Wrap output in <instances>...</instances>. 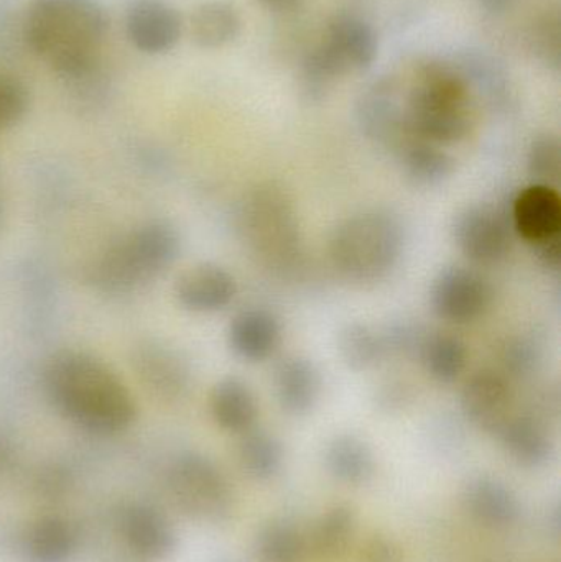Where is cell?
<instances>
[{"mask_svg":"<svg viewBox=\"0 0 561 562\" xmlns=\"http://www.w3.org/2000/svg\"><path fill=\"white\" fill-rule=\"evenodd\" d=\"M111 16L99 0H30L22 20L26 48L66 85L101 65Z\"/></svg>","mask_w":561,"mask_h":562,"instance_id":"1","label":"cell"},{"mask_svg":"<svg viewBox=\"0 0 561 562\" xmlns=\"http://www.w3.org/2000/svg\"><path fill=\"white\" fill-rule=\"evenodd\" d=\"M43 385L55 408L86 431L115 435L134 423V396L117 373L82 350H59L46 362Z\"/></svg>","mask_w":561,"mask_h":562,"instance_id":"2","label":"cell"},{"mask_svg":"<svg viewBox=\"0 0 561 562\" xmlns=\"http://www.w3.org/2000/svg\"><path fill=\"white\" fill-rule=\"evenodd\" d=\"M178 231L167 221H148L109 244L88 269L96 290L122 294L157 279L180 256Z\"/></svg>","mask_w":561,"mask_h":562,"instance_id":"3","label":"cell"},{"mask_svg":"<svg viewBox=\"0 0 561 562\" xmlns=\"http://www.w3.org/2000/svg\"><path fill=\"white\" fill-rule=\"evenodd\" d=\"M405 234L391 211L366 210L338 224L328 240L329 260L351 283L384 280L401 262Z\"/></svg>","mask_w":561,"mask_h":562,"instance_id":"4","label":"cell"},{"mask_svg":"<svg viewBox=\"0 0 561 562\" xmlns=\"http://www.w3.org/2000/svg\"><path fill=\"white\" fill-rule=\"evenodd\" d=\"M240 231L260 266L277 273L295 269L302 236L289 194L276 184H260L244 201Z\"/></svg>","mask_w":561,"mask_h":562,"instance_id":"5","label":"cell"},{"mask_svg":"<svg viewBox=\"0 0 561 562\" xmlns=\"http://www.w3.org/2000/svg\"><path fill=\"white\" fill-rule=\"evenodd\" d=\"M470 101L415 85L405 101V125L411 137L435 145L457 144L471 128Z\"/></svg>","mask_w":561,"mask_h":562,"instance_id":"6","label":"cell"},{"mask_svg":"<svg viewBox=\"0 0 561 562\" xmlns=\"http://www.w3.org/2000/svg\"><path fill=\"white\" fill-rule=\"evenodd\" d=\"M355 115L362 134L375 144L397 150L411 138L405 125L401 86L391 76L375 79L362 89L356 101Z\"/></svg>","mask_w":561,"mask_h":562,"instance_id":"7","label":"cell"},{"mask_svg":"<svg viewBox=\"0 0 561 562\" xmlns=\"http://www.w3.org/2000/svg\"><path fill=\"white\" fill-rule=\"evenodd\" d=\"M453 237L461 254L476 266H496L513 246L506 217L487 204L461 210L455 217Z\"/></svg>","mask_w":561,"mask_h":562,"instance_id":"8","label":"cell"},{"mask_svg":"<svg viewBox=\"0 0 561 562\" xmlns=\"http://www.w3.org/2000/svg\"><path fill=\"white\" fill-rule=\"evenodd\" d=\"M493 291L490 283L464 267H448L438 273L430 290L434 313L453 324H468L486 313Z\"/></svg>","mask_w":561,"mask_h":562,"instance_id":"9","label":"cell"},{"mask_svg":"<svg viewBox=\"0 0 561 562\" xmlns=\"http://www.w3.org/2000/svg\"><path fill=\"white\" fill-rule=\"evenodd\" d=\"M124 32L142 55H167L183 36V19L168 0H131L125 9Z\"/></svg>","mask_w":561,"mask_h":562,"instance_id":"10","label":"cell"},{"mask_svg":"<svg viewBox=\"0 0 561 562\" xmlns=\"http://www.w3.org/2000/svg\"><path fill=\"white\" fill-rule=\"evenodd\" d=\"M132 367L145 390L157 398L178 400L191 385L187 360L158 340H145L132 353Z\"/></svg>","mask_w":561,"mask_h":562,"instance_id":"11","label":"cell"},{"mask_svg":"<svg viewBox=\"0 0 561 562\" xmlns=\"http://www.w3.org/2000/svg\"><path fill=\"white\" fill-rule=\"evenodd\" d=\"M513 390L503 373L484 369L474 373L463 392H461V409L464 416L478 428L487 432H496L510 418Z\"/></svg>","mask_w":561,"mask_h":562,"instance_id":"12","label":"cell"},{"mask_svg":"<svg viewBox=\"0 0 561 562\" xmlns=\"http://www.w3.org/2000/svg\"><path fill=\"white\" fill-rule=\"evenodd\" d=\"M175 487L190 510L216 517L229 508L226 481L207 459L187 456L175 469Z\"/></svg>","mask_w":561,"mask_h":562,"instance_id":"13","label":"cell"},{"mask_svg":"<svg viewBox=\"0 0 561 562\" xmlns=\"http://www.w3.org/2000/svg\"><path fill=\"white\" fill-rule=\"evenodd\" d=\"M175 296L191 313H220L236 300L237 281L224 267L200 263L177 280Z\"/></svg>","mask_w":561,"mask_h":562,"instance_id":"14","label":"cell"},{"mask_svg":"<svg viewBox=\"0 0 561 562\" xmlns=\"http://www.w3.org/2000/svg\"><path fill=\"white\" fill-rule=\"evenodd\" d=\"M280 339V321L263 307L240 311L227 329L229 349L244 362L257 363L269 359L279 349Z\"/></svg>","mask_w":561,"mask_h":562,"instance_id":"15","label":"cell"},{"mask_svg":"<svg viewBox=\"0 0 561 562\" xmlns=\"http://www.w3.org/2000/svg\"><path fill=\"white\" fill-rule=\"evenodd\" d=\"M325 43L348 72L364 71L378 58V33L368 20L356 13L339 12L333 15L326 30Z\"/></svg>","mask_w":561,"mask_h":562,"instance_id":"16","label":"cell"},{"mask_svg":"<svg viewBox=\"0 0 561 562\" xmlns=\"http://www.w3.org/2000/svg\"><path fill=\"white\" fill-rule=\"evenodd\" d=\"M513 223L517 234L529 244L560 236L561 201L556 188L530 184L514 201Z\"/></svg>","mask_w":561,"mask_h":562,"instance_id":"17","label":"cell"},{"mask_svg":"<svg viewBox=\"0 0 561 562\" xmlns=\"http://www.w3.org/2000/svg\"><path fill=\"white\" fill-rule=\"evenodd\" d=\"M273 385L283 412L292 416L308 415L322 393L318 370L299 356L287 357L277 366Z\"/></svg>","mask_w":561,"mask_h":562,"instance_id":"18","label":"cell"},{"mask_svg":"<svg viewBox=\"0 0 561 562\" xmlns=\"http://www.w3.org/2000/svg\"><path fill=\"white\" fill-rule=\"evenodd\" d=\"M451 65L463 76L468 88L476 89L494 108H503L510 101V79L503 63L480 49L458 53Z\"/></svg>","mask_w":561,"mask_h":562,"instance_id":"19","label":"cell"},{"mask_svg":"<svg viewBox=\"0 0 561 562\" xmlns=\"http://www.w3.org/2000/svg\"><path fill=\"white\" fill-rule=\"evenodd\" d=\"M214 422L229 432H247L257 418L253 390L237 376H226L214 385L210 398Z\"/></svg>","mask_w":561,"mask_h":562,"instance_id":"20","label":"cell"},{"mask_svg":"<svg viewBox=\"0 0 561 562\" xmlns=\"http://www.w3.org/2000/svg\"><path fill=\"white\" fill-rule=\"evenodd\" d=\"M191 38L203 49L231 45L243 30L239 10L227 0H207L197 7L190 20Z\"/></svg>","mask_w":561,"mask_h":562,"instance_id":"21","label":"cell"},{"mask_svg":"<svg viewBox=\"0 0 561 562\" xmlns=\"http://www.w3.org/2000/svg\"><path fill=\"white\" fill-rule=\"evenodd\" d=\"M397 154L402 173L415 187H438L453 175V157L440 145L411 137L397 148Z\"/></svg>","mask_w":561,"mask_h":562,"instance_id":"22","label":"cell"},{"mask_svg":"<svg viewBox=\"0 0 561 562\" xmlns=\"http://www.w3.org/2000/svg\"><path fill=\"white\" fill-rule=\"evenodd\" d=\"M504 448L519 464L536 468L552 454V442L543 426L529 416L509 418L497 431Z\"/></svg>","mask_w":561,"mask_h":562,"instance_id":"23","label":"cell"},{"mask_svg":"<svg viewBox=\"0 0 561 562\" xmlns=\"http://www.w3.org/2000/svg\"><path fill=\"white\" fill-rule=\"evenodd\" d=\"M338 352L343 362L355 372L374 369L388 359L381 330L362 323H349L341 327Z\"/></svg>","mask_w":561,"mask_h":562,"instance_id":"24","label":"cell"},{"mask_svg":"<svg viewBox=\"0 0 561 562\" xmlns=\"http://www.w3.org/2000/svg\"><path fill=\"white\" fill-rule=\"evenodd\" d=\"M422 366L438 383H453L467 367V346L451 334H430L418 350Z\"/></svg>","mask_w":561,"mask_h":562,"instance_id":"25","label":"cell"},{"mask_svg":"<svg viewBox=\"0 0 561 562\" xmlns=\"http://www.w3.org/2000/svg\"><path fill=\"white\" fill-rule=\"evenodd\" d=\"M348 75L338 56L325 42L306 53L300 69V94L310 104L322 102L336 79Z\"/></svg>","mask_w":561,"mask_h":562,"instance_id":"26","label":"cell"},{"mask_svg":"<svg viewBox=\"0 0 561 562\" xmlns=\"http://www.w3.org/2000/svg\"><path fill=\"white\" fill-rule=\"evenodd\" d=\"M329 471L349 484L368 481L374 471V458L364 441L351 435H341L329 442L326 449Z\"/></svg>","mask_w":561,"mask_h":562,"instance_id":"27","label":"cell"},{"mask_svg":"<svg viewBox=\"0 0 561 562\" xmlns=\"http://www.w3.org/2000/svg\"><path fill=\"white\" fill-rule=\"evenodd\" d=\"M468 504L471 512L490 525H506L516 518L517 504L509 491L500 482L480 479L470 487Z\"/></svg>","mask_w":561,"mask_h":562,"instance_id":"28","label":"cell"},{"mask_svg":"<svg viewBox=\"0 0 561 562\" xmlns=\"http://www.w3.org/2000/svg\"><path fill=\"white\" fill-rule=\"evenodd\" d=\"M239 452L244 468L257 479L272 477L282 465V446L269 432L247 431Z\"/></svg>","mask_w":561,"mask_h":562,"instance_id":"29","label":"cell"},{"mask_svg":"<svg viewBox=\"0 0 561 562\" xmlns=\"http://www.w3.org/2000/svg\"><path fill=\"white\" fill-rule=\"evenodd\" d=\"M128 540L138 553L161 557L171 548V535L167 525L148 510H135L128 518Z\"/></svg>","mask_w":561,"mask_h":562,"instance_id":"30","label":"cell"},{"mask_svg":"<svg viewBox=\"0 0 561 562\" xmlns=\"http://www.w3.org/2000/svg\"><path fill=\"white\" fill-rule=\"evenodd\" d=\"M352 518L348 508H335L326 514L313 533V548L322 557L333 558L341 554L351 540Z\"/></svg>","mask_w":561,"mask_h":562,"instance_id":"31","label":"cell"},{"mask_svg":"<svg viewBox=\"0 0 561 562\" xmlns=\"http://www.w3.org/2000/svg\"><path fill=\"white\" fill-rule=\"evenodd\" d=\"M527 170L536 181L534 184H546L556 188L561 171V145L556 135H540L532 142L527 155Z\"/></svg>","mask_w":561,"mask_h":562,"instance_id":"32","label":"cell"},{"mask_svg":"<svg viewBox=\"0 0 561 562\" xmlns=\"http://www.w3.org/2000/svg\"><path fill=\"white\" fill-rule=\"evenodd\" d=\"M32 104L26 82L12 72H0V134L25 119Z\"/></svg>","mask_w":561,"mask_h":562,"instance_id":"33","label":"cell"},{"mask_svg":"<svg viewBox=\"0 0 561 562\" xmlns=\"http://www.w3.org/2000/svg\"><path fill=\"white\" fill-rule=\"evenodd\" d=\"M259 553L263 562H296L302 558L303 541L289 525H272L260 537Z\"/></svg>","mask_w":561,"mask_h":562,"instance_id":"34","label":"cell"},{"mask_svg":"<svg viewBox=\"0 0 561 562\" xmlns=\"http://www.w3.org/2000/svg\"><path fill=\"white\" fill-rule=\"evenodd\" d=\"M500 359L503 369L509 375L517 376V379L532 375L540 362L539 344L532 337H509L501 347Z\"/></svg>","mask_w":561,"mask_h":562,"instance_id":"35","label":"cell"},{"mask_svg":"<svg viewBox=\"0 0 561 562\" xmlns=\"http://www.w3.org/2000/svg\"><path fill=\"white\" fill-rule=\"evenodd\" d=\"M534 55L552 69L560 68V19L559 13L550 12L540 16L529 33Z\"/></svg>","mask_w":561,"mask_h":562,"instance_id":"36","label":"cell"},{"mask_svg":"<svg viewBox=\"0 0 561 562\" xmlns=\"http://www.w3.org/2000/svg\"><path fill=\"white\" fill-rule=\"evenodd\" d=\"M68 550V530L56 521L43 524L33 537L32 551L38 562H59Z\"/></svg>","mask_w":561,"mask_h":562,"instance_id":"37","label":"cell"},{"mask_svg":"<svg viewBox=\"0 0 561 562\" xmlns=\"http://www.w3.org/2000/svg\"><path fill=\"white\" fill-rule=\"evenodd\" d=\"M384 339L385 352L389 356H412L420 350L425 337L420 327L407 321L389 324L384 330H381Z\"/></svg>","mask_w":561,"mask_h":562,"instance_id":"38","label":"cell"},{"mask_svg":"<svg viewBox=\"0 0 561 562\" xmlns=\"http://www.w3.org/2000/svg\"><path fill=\"white\" fill-rule=\"evenodd\" d=\"M414 400V389L404 380H388L379 386L375 403L378 408L385 413L401 412L407 408Z\"/></svg>","mask_w":561,"mask_h":562,"instance_id":"39","label":"cell"},{"mask_svg":"<svg viewBox=\"0 0 561 562\" xmlns=\"http://www.w3.org/2000/svg\"><path fill=\"white\" fill-rule=\"evenodd\" d=\"M362 562H402V553L394 541L374 537L362 548Z\"/></svg>","mask_w":561,"mask_h":562,"instance_id":"40","label":"cell"},{"mask_svg":"<svg viewBox=\"0 0 561 562\" xmlns=\"http://www.w3.org/2000/svg\"><path fill=\"white\" fill-rule=\"evenodd\" d=\"M536 257L546 269L552 272H559L561 263V243L560 236L552 239L542 240V243L534 244Z\"/></svg>","mask_w":561,"mask_h":562,"instance_id":"41","label":"cell"},{"mask_svg":"<svg viewBox=\"0 0 561 562\" xmlns=\"http://www.w3.org/2000/svg\"><path fill=\"white\" fill-rule=\"evenodd\" d=\"M262 9L272 13H289L299 9L305 0H256Z\"/></svg>","mask_w":561,"mask_h":562,"instance_id":"42","label":"cell"},{"mask_svg":"<svg viewBox=\"0 0 561 562\" xmlns=\"http://www.w3.org/2000/svg\"><path fill=\"white\" fill-rule=\"evenodd\" d=\"M478 3L484 12L491 13V15H501L513 5V0H478Z\"/></svg>","mask_w":561,"mask_h":562,"instance_id":"43","label":"cell"},{"mask_svg":"<svg viewBox=\"0 0 561 562\" xmlns=\"http://www.w3.org/2000/svg\"><path fill=\"white\" fill-rule=\"evenodd\" d=\"M0 221H2V206H0Z\"/></svg>","mask_w":561,"mask_h":562,"instance_id":"44","label":"cell"}]
</instances>
